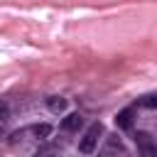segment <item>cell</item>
Here are the masks:
<instances>
[{"label":"cell","mask_w":157,"mask_h":157,"mask_svg":"<svg viewBox=\"0 0 157 157\" xmlns=\"http://www.w3.org/2000/svg\"><path fill=\"white\" fill-rule=\"evenodd\" d=\"M101 123H93L86 132H83V137L78 140V152H83V155H91L93 150H96V145H98V135H101Z\"/></svg>","instance_id":"6da1fadb"},{"label":"cell","mask_w":157,"mask_h":157,"mask_svg":"<svg viewBox=\"0 0 157 157\" xmlns=\"http://www.w3.org/2000/svg\"><path fill=\"white\" fill-rule=\"evenodd\" d=\"M81 125H83L81 113H69V115L61 120V130H66V132H74V130H78Z\"/></svg>","instance_id":"7a4b0ae2"},{"label":"cell","mask_w":157,"mask_h":157,"mask_svg":"<svg viewBox=\"0 0 157 157\" xmlns=\"http://www.w3.org/2000/svg\"><path fill=\"white\" fill-rule=\"evenodd\" d=\"M118 150H120V140H118V135H110L105 147L101 150V157H118Z\"/></svg>","instance_id":"3957f363"},{"label":"cell","mask_w":157,"mask_h":157,"mask_svg":"<svg viewBox=\"0 0 157 157\" xmlns=\"http://www.w3.org/2000/svg\"><path fill=\"white\" fill-rule=\"evenodd\" d=\"M47 105H49L52 113H61V110H66V98H61V96H52V98H47Z\"/></svg>","instance_id":"277c9868"},{"label":"cell","mask_w":157,"mask_h":157,"mask_svg":"<svg viewBox=\"0 0 157 157\" xmlns=\"http://www.w3.org/2000/svg\"><path fill=\"white\" fill-rule=\"evenodd\" d=\"M115 123H118V128H130V125H132V108L120 110V113L115 115Z\"/></svg>","instance_id":"5b68a950"},{"label":"cell","mask_w":157,"mask_h":157,"mask_svg":"<svg viewBox=\"0 0 157 157\" xmlns=\"http://www.w3.org/2000/svg\"><path fill=\"white\" fill-rule=\"evenodd\" d=\"M140 157H157V145L155 142L140 145Z\"/></svg>","instance_id":"8992f818"},{"label":"cell","mask_w":157,"mask_h":157,"mask_svg":"<svg viewBox=\"0 0 157 157\" xmlns=\"http://www.w3.org/2000/svg\"><path fill=\"white\" fill-rule=\"evenodd\" d=\"M140 105H142V108H150V110L157 108V93H147V96H142V98H140Z\"/></svg>","instance_id":"52a82bcc"},{"label":"cell","mask_w":157,"mask_h":157,"mask_svg":"<svg viewBox=\"0 0 157 157\" xmlns=\"http://www.w3.org/2000/svg\"><path fill=\"white\" fill-rule=\"evenodd\" d=\"M34 135H37V137H49V135H52V125H49V123L34 125Z\"/></svg>","instance_id":"ba28073f"},{"label":"cell","mask_w":157,"mask_h":157,"mask_svg":"<svg viewBox=\"0 0 157 157\" xmlns=\"http://www.w3.org/2000/svg\"><path fill=\"white\" fill-rule=\"evenodd\" d=\"M147 142H152V135L150 132H137L135 135V145L140 147V145H147Z\"/></svg>","instance_id":"9c48e42d"},{"label":"cell","mask_w":157,"mask_h":157,"mask_svg":"<svg viewBox=\"0 0 157 157\" xmlns=\"http://www.w3.org/2000/svg\"><path fill=\"white\" fill-rule=\"evenodd\" d=\"M7 115H10V105H7L5 101H0V120H5Z\"/></svg>","instance_id":"30bf717a"},{"label":"cell","mask_w":157,"mask_h":157,"mask_svg":"<svg viewBox=\"0 0 157 157\" xmlns=\"http://www.w3.org/2000/svg\"><path fill=\"white\" fill-rule=\"evenodd\" d=\"M42 157H54V155H42Z\"/></svg>","instance_id":"8fae6325"}]
</instances>
